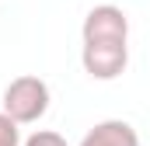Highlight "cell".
<instances>
[{"label":"cell","instance_id":"cell-1","mask_svg":"<svg viewBox=\"0 0 150 146\" xmlns=\"http://www.w3.org/2000/svg\"><path fill=\"white\" fill-rule=\"evenodd\" d=\"M0 111L7 118H14L18 125H32L49 111V84L35 73H21L4 87Z\"/></svg>","mask_w":150,"mask_h":146},{"label":"cell","instance_id":"cell-2","mask_svg":"<svg viewBox=\"0 0 150 146\" xmlns=\"http://www.w3.org/2000/svg\"><path fill=\"white\" fill-rule=\"evenodd\" d=\"M80 66L94 80H115L129 66V42H84Z\"/></svg>","mask_w":150,"mask_h":146},{"label":"cell","instance_id":"cell-3","mask_svg":"<svg viewBox=\"0 0 150 146\" xmlns=\"http://www.w3.org/2000/svg\"><path fill=\"white\" fill-rule=\"evenodd\" d=\"M84 42H129V18L115 4H98L84 14L80 25Z\"/></svg>","mask_w":150,"mask_h":146},{"label":"cell","instance_id":"cell-4","mask_svg":"<svg viewBox=\"0 0 150 146\" xmlns=\"http://www.w3.org/2000/svg\"><path fill=\"white\" fill-rule=\"evenodd\" d=\"M77 146H140V132L122 118H105L94 129H87Z\"/></svg>","mask_w":150,"mask_h":146},{"label":"cell","instance_id":"cell-5","mask_svg":"<svg viewBox=\"0 0 150 146\" xmlns=\"http://www.w3.org/2000/svg\"><path fill=\"white\" fill-rule=\"evenodd\" d=\"M0 146H21V129L14 118H7L0 111Z\"/></svg>","mask_w":150,"mask_h":146},{"label":"cell","instance_id":"cell-6","mask_svg":"<svg viewBox=\"0 0 150 146\" xmlns=\"http://www.w3.org/2000/svg\"><path fill=\"white\" fill-rule=\"evenodd\" d=\"M21 146H67V139H63L59 132H52V129H38V132H32Z\"/></svg>","mask_w":150,"mask_h":146}]
</instances>
